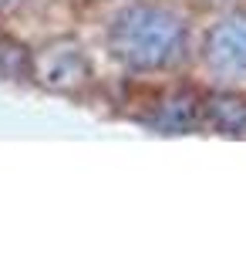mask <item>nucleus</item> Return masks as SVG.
I'll return each mask as SVG.
<instances>
[{
    "label": "nucleus",
    "instance_id": "obj_1",
    "mask_svg": "<svg viewBox=\"0 0 246 253\" xmlns=\"http://www.w3.org/2000/svg\"><path fill=\"white\" fill-rule=\"evenodd\" d=\"M203 14L186 0H108L98 20V51L125 84L186 78Z\"/></svg>",
    "mask_w": 246,
    "mask_h": 253
},
{
    "label": "nucleus",
    "instance_id": "obj_2",
    "mask_svg": "<svg viewBox=\"0 0 246 253\" xmlns=\"http://www.w3.org/2000/svg\"><path fill=\"white\" fill-rule=\"evenodd\" d=\"M31 88L71 105H88L101 95L98 54L78 31H54L31 41Z\"/></svg>",
    "mask_w": 246,
    "mask_h": 253
},
{
    "label": "nucleus",
    "instance_id": "obj_3",
    "mask_svg": "<svg viewBox=\"0 0 246 253\" xmlns=\"http://www.w3.org/2000/svg\"><path fill=\"white\" fill-rule=\"evenodd\" d=\"M189 78L206 91H246V0L203 17Z\"/></svg>",
    "mask_w": 246,
    "mask_h": 253
},
{
    "label": "nucleus",
    "instance_id": "obj_4",
    "mask_svg": "<svg viewBox=\"0 0 246 253\" xmlns=\"http://www.w3.org/2000/svg\"><path fill=\"white\" fill-rule=\"evenodd\" d=\"M132 98L125 105H135L125 115L149 128L155 135H203V98L206 88L196 81L172 78L152 81V84H128Z\"/></svg>",
    "mask_w": 246,
    "mask_h": 253
},
{
    "label": "nucleus",
    "instance_id": "obj_5",
    "mask_svg": "<svg viewBox=\"0 0 246 253\" xmlns=\"http://www.w3.org/2000/svg\"><path fill=\"white\" fill-rule=\"evenodd\" d=\"M203 135L246 138V91H206L203 98Z\"/></svg>",
    "mask_w": 246,
    "mask_h": 253
},
{
    "label": "nucleus",
    "instance_id": "obj_6",
    "mask_svg": "<svg viewBox=\"0 0 246 253\" xmlns=\"http://www.w3.org/2000/svg\"><path fill=\"white\" fill-rule=\"evenodd\" d=\"M0 81H14L31 88V44L20 41L14 31L0 41Z\"/></svg>",
    "mask_w": 246,
    "mask_h": 253
},
{
    "label": "nucleus",
    "instance_id": "obj_7",
    "mask_svg": "<svg viewBox=\"0 0 246 253\" xmlns=\"http://www.w3.org/2000/svg\"><path fill=\"white\" fill-rule=\"evenodd\" d=\"M27 7H31V0H0V17L7 24H14L27 14Z\"/></svg>",
    "mask_w": 246,
    "mask_h": 253
},
{
    "label": "nucleus",
    "instance_id": "obj_8",
    "mask_svg": "<svg viewBox=\"0 0 246 253\" xmlns=\"http://www.w3.org/2000/svg\"><path fill=\"white\" fill-rule=\"evenodd\" d=\"M192 10H199L203 17L206 14H216V10H226V7H233V3H240V0H186Z\"/></svg>",
    "mask_w": 246,
    "mask_h": 253
},
{
    "label": "nucleus",
    "instance_id": "obj_9",
    "mask_svg": "<svg viewBox=\"0 0 246 253\" xmlns=\"http://www.w3.org/2000/svg\"><path fill=\"white\" fill-rule=\"evenodd\" d=\"M7 31H10V24H7V20H3V17H0V41H3V38H7Z\"/></svg>",
    "mask_w": 246,
    "mask_h": 253
},
{
    "label": "nucleus",
    "instance_id": "obj_10",
    "mask_svg": "<svg viewBox=\"0 0 246 253\" xmlns=\"http://www.w3.org/2000/svg\"><path fill=\"white\" fill-rule=\"evenodd\" d=\"M101 3H108V0H101Z\"/></svg>",
    "mask_w": 246,
    "mask_h": 253
}]
</instances>
